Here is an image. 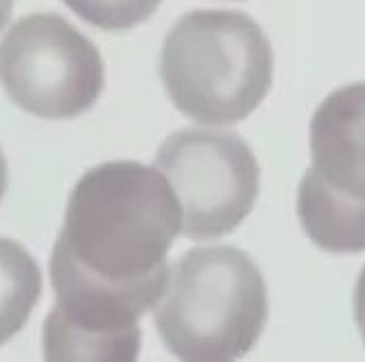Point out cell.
<instances>
[{
    "label": "cell",
    "mask_w": 365,
    "mask_h": 362,
    "mask_svg": "<svg viewBox=\"0 0 365 362\" xmlns=\"http://www.w3.org/2000/svg\"><path fill=\"white\" fill-rule=\"evenodd\" d=\"M182 232L178 196L158 169L106 161L83 173L68 196L51 269L112 286H160Z\"/></svg>",
    "instance_id": "obj_1"
},
{
    "label": "cell",
    "mask_w": 365,
    "mask_h": 362,
    "mask_svg": "<svg viewBox=\"0 0 365 362\" xmlns=\"http://www.w3.org/2000/svg\"><path fill=\"white\" fill-rule=\"evenodd\" d=\"M160 79L184 116L204 124H235L269 94L274 50L252 16L197 9L164 38Z\"/></svg>",
    "instance_id": "obj_2"
},
{
    "label": "cell",
    "mask_w": 365,
    "mask_h": 362,
    "mask_svg": "<svg viewBox=\"0 0 365 362\" xmlns=\"http://www.w3.org/2000/svg\"><path fill=\"white\" fill-rule=\"evenodd\" d=\"M269 314L267 284L237 247H197L169 271L155 308V330L175 358L230 362L260 339Z\"/></svg>",
    "instance_id": "obj_3"
},
{
    "label": "cell",
    "mask_w": 365,
    "mask_h": 362,
    "mask_svg": "<svg viewBox=\"0 0 365 362\" xmlns=\"http://www.w3.org/2000/svg\"><path fill=\"white\" fill-rule=\"evenodd\" d=\"M311 157L297 190L302 229L324 251H365V83L335 90L315 110Z\"/></svg>",
    "instance_id": "obj_4"
},
{
    "label": "cell",
    "mask_w": 365,
    "mask_h": 362,
    "mask_svg": "<svg viewBox=\"0 0 365 362\" xmlns=\"http://www.w3.org/2000/svg\"><path fill=\"white\" fill-rule=\"evenodd\" d=\"M0 85L20 110L66 120L98 101L106 65L98 48L66 18L31 14L0 40Z\"/></svg>",
    "instance_id": "obj_5"
},
{
    "label": "cell",
    "mask_w": 365,
    "mask_h": 362,
    "mask_svg": "<svg viewBox=\"0 0 365 362\" xmlns=\"http://www.w3.org/2000/svg\"><path fill=\"white\" fill-rule=\"evenodd\" d=\"M155 169L169 179L190 240H215L252 214L260 169L247 142L223 129L190 127L162 142Z\"/></svg>",
    "instance_id": "obj_6"
},
{
    "label": "cell",
    "mask_w": 365,
    "mask_h": 362,
    "mask_svg": "<svg viewBox=\"0 0 365 362\" xmlns=\"http://www.w3.org/2000/svg\"><path fill=\"white\" fill-rule=\"evenodd\" d=\"M55 306L46 314L42 345L48 362H134L140 353L138 319L164 288L112 286L51 269Z\"/></svg>",
    "instance_id": "obj_7"
},
{
    "label": "cell",
    "mask_w": 365,
    "mask_h": 362,
    "mask_svg": "<svg viewBox=\"0 0 365 362\" xmlns=\"http://www.w3.org/2000/svg\"><path fill=\"white\" fill-rule=\"evenodd\" d=\"M42 297V273L20 243L0 236V345L14 339Z\"/></svg>",
    "instance_id": "obj_8"
},
{
    "label": "cell",
    "mask_w": 365,
    "mask_h": 362,
    "mask_svg": "<svg viewBox=\"0 0 365 362\" xmlns=\"http://www.w3.org/2000/svg\"><path fill=\"white\" fill-rule=\"evenodd\" d=\"M81 20L103 31H127L147 22L162 0H63Z\"/></svg>",
    "instance_id": "obj_9"
},
{
    "label": "cell",
    "mask_w": 365,
    "mask_h": 362,
    "mask_svg": "<svg viewBox=\"0 0 365 362\" xmlns=\"http://www.w3.org/2000/svg\"><path fill=\"white\" fill-rule=\"evenodd\" d=\"M354 321H356V327L363 336V343H365V267L356 280V288H354Z\"/></svg>",
    "instance_id": "obj_10"
},
{
    "label": "cell",
    "mask_w": 365,
    "mask_h": 362,
    "mask_svg": "<svg viewBox=\"0 0 365 362\" xmlns=\"http://www.w3.org/2000/svg\"><path fill=\"white\" fill-rule=\"evenodd\" d=\"M7 181H9L7 159H5L3 149H0V201H3V196H5V192H7Z\"/></svg>",
    "instance_id": "obj_11"
},
{
    "label": "cell",
    "mask_w": 365,
    "mask_h": 362,
    "mask_svg": "<svg viewBox=\"0 0 365 362\" xmlns=\"http://www.w3.org/2000/svg\"><path fill=\"white\" fill-rule=\"evenodd\" d=\"M14 3H16V0H0V31H3L7 26V22L11 20Z\"/></svg>",
    "instance_id": "obj_12"
}]
</instances>
